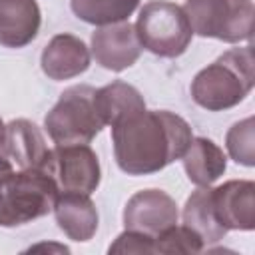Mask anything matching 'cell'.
Returning <instances> with one entry per match:
<instances>
[{"instance_id": "9", "label": "cell", "mask_w": 255, "mask_h": 255, "mask_svg": "<svg viewBox=\"0 0 255 255\" xmlns=\"http://www.w3.org/2000/svg\"><path fill=\"white\" fill-rule=\"evenodd\" d=\"M92 56L96 62L112 72H124L133 66L141 54V44L135 34V26L129 22H118L100 26L92 32Z\"/></svg>"}, {"instance_id": "13", "label": "cell", "mask_w": 255, "mask_h": 255, "mask_svg": "<svg viewBox=\"0 0 255 255\" xmlns=\"http://www.w3.org/2000/svg\"><path fill=\"white\" fill-rule=\"evenodd\" d=\"M42 14L36 0H0V44L6 48L28 46L40 30Z\"/></svg>"}, {"instance_id": "17", "label": "cell", "mask_w": 255, "mask_h": 255, "mask_svg": "<svg viewBox=\"0 0 255 255\" xmlns=\"http://www.w3.org/2000/svg\"><path fill=\"white\" fill-rule=\"evenodd\" d=\"M183 223L195 231L203 245H211L217 243L225 237L227 229L219 223V219L215 217L213 211V203H211V187H199L195 189L183 207Z\"/></svg>"}, {"instance_id": "16", "label": "cell", "mask_w": 255, "mask_h": 255, "mask_svg": "<svg viewBox=\"0 0 255 255\" xmlns=\"http://www.w3.org/2000/svg\"><path fill=\"white\" fill-rule=\"evenodd\" d=\"M94 104H96L98 116L102 118L104 126H112L118 120L126 118L128 114H133L145 108V102L139 90L120 80L96 90Z\"/></svg>"}, {"instance_id": "7", "label": "cell", "mask_w": 255, "mask_h": 255, "mask_svg": "<svg viewBox=\"0 0 255 255\" xmlns=\"http://www.w3.org/2000/svg\"><path fill=\"white\" fill-rule=\"evenodd\" d=\"M38 169L54 179L58 191H78L90 195L98 189L102 179L98 155L88 143L56 145L48 149Z\"/></svg>"}, {"instance_id": "4", "label": "cell", "mask_w": 255, "mask_h": 255, "mask_svg": "<svg viewBox=\"0 0 255 255\" xmlns=\"http://www.w3.org/2000/svg\"><path fill=\"white\" fill-rule=\"evenodd\" d=\"M96 88L80 84L64 90L44 118V128L56 145L90 143L104 128L94 104Z\"/></svg>"}, {"instance_id": "1", "label": "cell", "mask_w": 255, "mask_h": 255, "mask_svg": "<svg viewBox=\"0 0 255 255\" xmlns=\"http://www.w3.org/2000/svg\"><path fill=\"white\" fill-rule=\"evenodd\" d=\"M193 139L189 124L167 110H139L112 124L118 167L128 175H149L181 159Z\"/></svg>"}, {"instance_id": "20", "label": "cell", "mask_w": 255, "mask_h": 255, "mask_svg": "<svg viewBox=\"0 0 255 255\" xmlns=\"http://www.w3.org/2000/svg\"><path fill=\"white\" fill-rule=\"evenodd\" d=\"M201 237L187 225H171L153 237V253H201Z\"/></svg>"}, {"instance_id": "12", "label": "cell", "mask_w": 255, "mask_h": 255, "mask_svg": "<svg viewBox=\"0 0 255 255\" xmlns=\"http://www.w3.org/2000/svg\"><path fill=\"white\" fill-rule=\"evenodd\" d=\"M52 211L58 227L72 241H90L98 231V209L88 193L60 191Z\"/></svg>"}, {"instance_id": "19", "label": "cell", "mask_w": 255, "mask_h": 255, "mask_svg": "<svg viewBox=\"0 0 255 255\" xmlns=\"http://www.w3.org/2000/svg\"><path fill=\"white\" fill-rule=\"evenodd\" d=\"M225 145L235 163H241L245 167L255 165V122L251 116L229 128Z\"/></svg>"}, {"instance_id": "21", "label": "cell", "mask_w": 255, "mask_h": 255, "mask_svg": "<svg viewBox=\"0 0 255 255\" xmlns=\"http://www.w3.org/2000/svg\"><path fill=\"white\" fill-rule=\"evenodd\" d=\"M110 253H153V237L126 229L118 239L110 245Z\"/></svg>"}, {"instance_id": "2", "label": "cell", "mask_w": 255, "mask_h": 255, "mask_svg": "<svg viewBox=\"0 0 255 255\" xmlns=\"http://www.w3.org/2000/svg\"><path fill=\"white\" fill-rule=\"evenodd\" d=\"M255 84L251 46L231 48L199 70L191 82V98L207 112H223L247 98Z\"/></svg>"}, {"instance_id": "22", "label": "cell", "mask_w": 255, "mask_h": 255, "mask_svg": "<svg viewBox=\"0 0 255 255\" xmlns=\"http://www.w3.org/2000/svg\"><path fill=\"white\" fill-rule=\"evenodd\" d=\"M10 171H14V163L6 151V124L0 118V177H4Z\"/></svg>"}, {"instance_id": "8", "label": "cell", "mask_w": 255, "mask_h": 255, "mask_svg": "<svg viewBox=\"0 0 255 255\" xmlns=\"http://www.w3.org/2000/svg\"><path fill=\"white\" fill-rule=\"evenodd\" d=\"M177 205L171 195L161 189H141L133 193L124 207L126 229L155 237L163 229L177 223Z\"/></svg>"}, {"instance_id": "10", "label": "cell", "mask_w": 255, "mask_h": 255, "mask_svg": "<svg viewBox=\"0 0 255 255\" xmlns=\"http://www.w3.org/2000/svg\"><path fill=\"white\" fill-rule=\"evenodd\" d=\"M211 203L219 223L229 229H255V183L251 179H231L211 189Z\"/></svg>"}, {"instance_id": "5", "label": "cell", "mask_w": 255, "mask_h": 255, "mask_svg": "<svg viewBox=\"0 0 255 255\" xmlns=\"http://www.w3.org/2000/svg\"><path fill=\"white\" fill-rule=\"evenodd\" d=\"M135 34L141 48L161 58L181 56L193 38L183 8L167 0H151L143 4L135 22Z\"/></svg>"}, {"instance_id": "6", "label": "cell", "mask_w": 255, "mask_h": 255, "mask_svg": "<svg viewBox=\"0 0 255 255\" xmlns=\"http://www.w3.org/2000/svg\"><path fill=\"white\" fill-rule=\"evenodd\" d=\"M183 12L193 34L237 44L251 40L255 8L251 0H185Z\"/></svg>"}, {"instance_id": "15", "label": "cell", "mask_w": 255, "mask_h": 255, "mask_svg": "<svg viewBox=\"0 0 255 255\" xmlns=\"http://www.w3.org/2000/svg\"><path fill=\"white\" fill-rule=\"evenodd\" d=\"M6 151L20 169L40 167L48 147L42 131L30 120L18 118L6 124Z\"/></svg>"}, {"instance_id": "11", "label": "cell", "mask_w": 255, "mask_h": 255, "mask_svg": "<svg viewBox=\"0 0 255 255\" xmlns=\"http://www.w3.org/2000/svg\"><path fill=\"white\" fill-rule=\"evenodd\" d=\"M40 66L50 80H70L90 68V50L78 36L58 34L42 50Z\"/></svg>"}, {"instance_id": "3", "label": "cell", "mask_w": 255, "mask_h": 255, "mask_svg": "<svg viewBox=\"0 0 255 255\" xmlns=\"http://www.w3.org/2000/svg\"><path fill=\"white\" fill-rule=\"evenodd\" d=\"M58 187L38 167L10 171L0 177V227H18L54 209Z\"/></svg>"}, {"instance_id": "14", "label": "cell", "mask_w": 255, "mask_h": 255, "mask_svg": "<svg viewBox=\"0 0 255 255\" xmlns=\"http://www.w3.org/2000/svg\"><path fill=\"white\" fill-rule=\"evenodd\" d=\"M181 159L189 181L197 187L211 185L227 169V157L223 149L209 137H193Z\"/></svg>"}, {"instance_id": "18", "label": "cell", "mask_w": 255, "mask_h": 255, "mask_svg": "<svg viewBox=\"0 0 255 255\" xmlns=\"http://www.w3.org/2000/svg\"><path fill=\"white\" fill-rule=\"evenodd\" d=\"M139 0H70L72 12L94 26L126 22L137 8Z\"/></svg>"}]
</instances>
